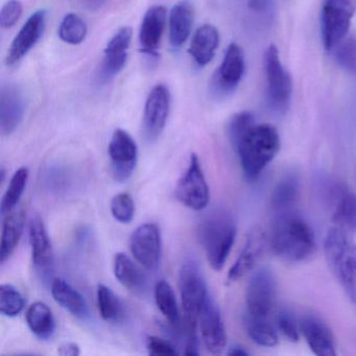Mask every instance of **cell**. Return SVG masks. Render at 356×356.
Segmentation results:
<instances>
[{
    "instance_id": "cell-46",
    "label": "cell",
    "mask_w": 356,
    "mask_h": 356,
    "mask_svg": "<svg viewBox=\"0 0 356 356\" xmlns=\"http://www.w3.org/2000/svg\"><path fill=\"white\" fill-rule=\"evenodd\" d=\"M87 3H90L91 6L99 7L102 3H105V0H86Z\"/></svg>"
},
{
    "instance_id": "cell-41",
    "label": "cell",
    "mask_w": 356,
    "mask_h": 356,
    "mask_svg": "<svg viewBox=\"0 0 356 356\" xmlns=\"http://www.w3.org/2000/svg\"><path fill=\"white\" fill-rule=\"evenodd\" d=\"M147 349L151 355L174 356L178 354L176 347L166 339L158 337H149L147 341Z\"/></svg>"
},
{
    "instance_id": "cell-17",
    "label": "cell",
    "mask_w": 356,
    "mask_h": 356,
    "mask_svg": "<svg viewBox=\"0 0 356 356\" xmlns=\"http://www.w3.org/2000/svg\"><path fill=\"white\" fill-rule=\"evenodd\" d=\"M32 260L43 279L49 278L54 270V250L44 222L39 216H33L29 226Z\"/></svg>"
},
{
    "instance_id": "cell-21",
    "label": "cell",
    "mask_w": 356,
    "mask_h": 356,
    "mask_svg": "<svg viewBox=\"0 0 356 356\" xmlns=\"http://www.w3.org/2000/svg\"><path fill=\"white\" fill-rule=\"evenodd\" d=\"M168 11L163 6H154L147 10L141 22L139 42L143 53L149 57L157 56L165 31Z\"/></svg>"
},
{
    "instance_id": "cell-7",
    "label": "cell",
    "mask_w": 356,
    "mask_h": 356,
    "mask_svg": "<svg viewBox=\"0 0 356 356\" xmlns=\"http://www.w3.org/2000/svg\"><path fill=\"white\" fill-rule=\"evenodd\" d=\"M356 13V0H324L321 12V36L327 51H333L349 33Z\"/></svg>"
},
{
    "instance_id": "cell-10",
    "label": "cell",
    "mask_w": 356,
    "mask_h": 356,
    "mask_svg": "<svg viewBox=\"0 0 356 356\" xmlns=\"http://www.w3.org/2000/svg\"><path fill=\"white\" fill-rule=\"evenodd\" d=\"M323 197L332 210V220L341 228L356 233V193L343 183L323 179Z\"/></svg>"
},
{
    "instance_id": "cell-1",
    "label": "cell",
    "mask_w": 356,
    "mask_h": 356,
    "mask_svg": "<svg viewBox=\"0 0 356 356\" xmlns=\"http://www.w3.org/2000/svg\"><path fill=\"white\" fill-rule=\"evenodd\" d=\"M270 248L287 262H301L316 250V236L307 222L293 211L278 213L272 225Z\"/></svg>"
},
{
    "instance_id": "cell-16",
    "label": "cell",
    "mask_w": 356,
    "mask_h": 356,
    "mask_svg": "<svg viewBox=\"0 0 356 356\" xmlns=\"http://www.w3.org/2000/svg\"><path fill=\"white\" fill-rule=\"evenodd\" d=\"M47 19V11L39 10L26 20L8 51L7 58H6V63L8 65L11 66L18 63L38 43L44 34Z\"/></svg>"
},
{
    "instance_id": "cell-8",
    "label": "cell",
    "mask_w": 356,
    "mask_h": 356,
    "mask_svg": "<svg viewBox=\"0 0 356 356\" xmlns=\"http://www.w3.org/2000/svg\"><path fill=\"white\" fill-rule=\"evenodd\" d=\"M277 282L268 268H260L250 279L245 293V316L268 318L276 303Z\"/></svg>"
},
{
    "instance_id": "cell-25",
    "label": "cell",
    "mask_w": 356,
    "mask_h": 356,
    "mask_svg": "<svg viewBox=\"0 0 356 356\" xmlns=\"http://www.w3.org/2000/svg\"><path fill=\"white\" fill-rule=\"evenodd\" d=\"M113 270L115 278L131 293L135 295L145 293L147 286V276L127 254H116Z\"/></svg>"
},
{
    "instance_id": "cell-15",
    "label": "cell",
    "mask_w": 356,
    "mask_h": 356,
    "mask_svg": "<svg viewBox=\"0 0 356 356\" xmlns=\"http://www.w3.org/2000/svg\"><path fill=\"white\" fill-rule=\"evenodd\" d=\"M199 324L202 339L208 351L212 354L222 353L227 345L226 328L220 307L210 293L202 305Z\"/></svg>"
},
{
    "instance_id": "cell-9",
    "label": "cell",
    "mask_w": 356,
    "mask_h": 356,
    "mask_svg": "<svg viewBox=\"0 0 356 356\" xmlns=\"http://www.w3.org/2000/svg\"><path fill=\"white\" fill-rule=\"evenodd\" d=\"M176 197L185 207L201 211L210 201V191L199 157L191 154L188 168L176 186Z\"/></svg>"
},
{
    "instance_id": "cell-20",
    "label": "cell",
    "mask_w": 356,
    "mask_h": 356,
    "mask_svg": "<svg viewBox=\"0 0 356 356\" xmlns=\"http://www.w3.org/2000/svg\"><path fill=\"white\" fill-rule=\"evenodd\" d=\"M266 237L264 231L255 228L247 237L243 251L229 270L227 280L235 282L249 274L259 261L266 248Z\"/></svg>"
},
{
    "instance_id": "cell-6",
    "label": "cell",
    "mask_w": 356,
    "mask_h": 356,
    "mask_svg": "<svg viewBox=\"0 0 356 356\" xmlns=\"http://www.w3.org/2000/svg\"><path fill=\"white\" fill-rule=\"evenodd\" d=\"M264 62L268 107L276 113H286L293 95V78L282 65L278 49L275 45L268 47Z\"/></svg>"
},
{
    "instance_id": "cell-2",
    "label": "cell",
    "mask_w": 356,
    "mask_h": 356,
    "mask_svg": "<svg viewBox=\"0 0 356 356\" xmlns=\"http://www.w3.org/2000/svg\"><path fill=\"white\" fill-rule=\"evenodd\" d=\"M238 155L243 175L256 181L280 149L278 131L268 124H254L232 145Z\"/></svg>"
},
{
    "instance_id": "cell-31",
    "label": "cell",
    "mask_w": 356,
    "mask_h": 356,
    "mask_svg": "<svg viewBox=\"0 0 356 356\" xmlns=\"http://www.w3.org/2000/svg\"><path fill=\"white\" fill-rule=\"evenodd\" d=\"M29 177H30V170L26 166L18 168L12 177L9 186H8V189L3 195V201H1L0 212L3 216L13 211L19 203L20 199L26 191V185H28Z\"/></svg>"
},
{
    "instance_id": "cell-3",
    "label": "cell",
    "mask_w": 356,
    "mask_h": 356,
    "mask_svg": "<svg viewBox=\"0 0 356 356\" xmlns=\"http://www.w3.org/2000/svg\"><path fill=\"white\" fill-rule=\"evenodd\" d=\"M179 289L182 303V326L186 335V355H199L197 327L202 305L208 296L207 285L197 262L186 260L179 274Z\"/></svg>"
},
{
    "instance_id": "cell-43",
    "label": "cell",
    "mask_w": 356,
    "mask_h": 356,
    "mask_svg": "<svg viewBox=\"0 0 356 356\" xmlns=\"http://www.w3.org/2000/svg\"><path fill=\"white\" fill-rule=\"evenodd\" d=\"M58 353L61 356H78L81 354L80 346L78 343L67 341L58 348Z\"/></svg>"
},
{
    "instance_id": "cell-5",
    "label": "cell",
    "mask_w": 356,
    "mask_h": 356,
    "mask_svg": "<svg viewBox=\"0 0 356 356\" xmlns=\"http://www.w3.org/2000/svg\"><path fill=\"white\" fill-rule=\"evenodd\" d=\"M327 264L345 291L356 283V243L341 227L329 229L324 239Z\"/></svg>"
},
{
    "instance_id": "cell-28",
    "label": "cell",
    "mask_w": 356,
    "mask_h": 356,
    "mask_svg": "<svg viewBox=\"0 0 356 356\" xmlns=\"http://www.w3.org/2000/svg\"><path fill=\"white\" fill-rule=\"evenodd\" d=\"M26 323L33 334L42 341L51 339L55 334L56 318L51 308L44 302L37 301L26 312Z\"/></svg>"
},
{
    "instance_id": "cell-22",
    "label": "cell",
    "mask_w": 356,
    "mask_h": 356,
    "mask_svg": "<svg viewBox=\"0 0 356 356\" xmlns=\"http://www.w3.org/2000/svg\"><path fill=\"white\" fill-rule=\"evenodd\" d=\"M132 34V29L124 26L108 43L103 62V72L106 76H116L124 70L128 60Z\"/></svg>"
},
{
    "instance_id": "cell-23",
    "label": "cell",
    "mask_w": 356,
    "mask_h": 356,
    "mask_svg": "<svg viewBox=\"0 0 356 356\" xmlns=\"http://www.w3.org/2000/svg\"><path fill=\"white\" fill-rule=\"evenodd\" d=\"M51 295L55 301L64 309L80 318L88 320L90 316L88 304L82 293L74 289L65 279L56 278L51 281Z\"/></svg>"
},
{
    "instance_id": "cell-19",
    "label": "cell",
    "mask_w": 356,
    "mask_h": 356,
    "mask_svg": "<svg viewBox=\"0 0 356 356\" xmlns=\"http://www.w3.org/2000/svg\"><path fill=\"white\" fill-rule=\"evenodd\" d=\"M299 324L300 332L314 354L318 356L337 355L334 337L322 318L314 314H306Z\"/></svg>"
},
{
    "instance_id": "cell-39",
    "label": "cell",
    "mask_w": 356,
    "mask_h": 356,
    "mask_svg": "<svg viewBox=\"0 0 356 356\" xmlns=\"http://www.w3.org/2000/svg\"><path fill=\"white\" fill-rule=\"evenodd\" d=\"M255 118H254L253 114L250 112L243 111L239 113L235 114L230 122H229L228 126V135L229 139H230L231 145H234L241 135L255 124Z\"/></svg>"
},
{
    "instance_id": "cell-18",
    "label": "cell",
    "mask_w": 356,
    "mask_h": 356,
    "mask_svg": "<svg viewBox=\"0 0 356 356\" xmlns=\"http://www.w3.org/2000/svg\"><path fill=\"white\" fill-rule=\"evenodd\" d=\"M26 104L19 87L13 84L3 86L0 92V130L3 136L15 132L24 120Z\"/></svg>"
},
{
    "instance_id": "cell-35",
    "label": "cell",
    "mask_w": 356,
    "mask_h": 356,
    "mask_svg": "<svg viewBox=\"0 0 356 356\" xmlns=\"http://www.w3.org/2000/svg\"><path fill=\"white\" fill-rule=\"evenodd\" d=\"M87 32L86 22L74 13L67 14L59 26L60 38L70 45L81 44L86 38Z\"/></svg>"
},
{
    "instance_id": "cell-42",
    "label": "cell",
    "mask_w": 356,
    "mask_h": 356,
    "mask_svg": "<svg viewBox=\"0 0 356 356\" xmlns=\"http://www.w3.org/2000/svg\"><path fill=\"white\" fill-rule=\"evenodd\" d=\"M249 7L257 13H272L273 0H249Z\"/></svg>"
},
{
    "instance_id": "cell-27",
    "label": "cell",
    "mask_w": 356,
    "mask_h": 356,
    "mask_svg": "<svg viewBox=\"0 0 356 356\" xmlns=\"http://www.w3.org/2000/svg\"><path fill=\"white\" fill-rule=\"evenodd\" d=\"M26 210L19 209L10 212L5 216L1 231V245H0V259L1 264H5L18 247L24 224H26Z\"/></svg>"
},
{
    "instance_id": "cell-40",
    "label": "cell",
    "mask_w": 356,
    "mask_h": 356,
    "mask_svg": "<svg viewBox=\"0 0 356 356\" xmlns=\"http://www.w3.org/2000/svg\"><path fill=\"white\" fill-rule=\"evenodd\" d=\"M24 7L19 0H9L0 12V26L11 29L22 17Z\"/></svg>"
},
{
    "instance_id": "cell-33",
    "label": "cell",
    "mask_w": 356,
    "mask_h": 356,
    "mask_svg": "<svg viewBox=\"0 0 356 356\" xmlns=\"http://www.w3.org/2000/svg\"><path fill=\"white\" fill-rule=\"evenodd\" d=\"M245 325L250 339L258 346L272 348L278 343V333L268 322V318H253L245 316Z\"/></svg>"
},
{
    "instance_id": "cell-44",
    "label": "cell",
    "mask_w": 356,
    "mask_h": 356,
    "mask_svg": "<svg viewBox=\"0 0 356 356\" xmlns=\"http://www.w3.org/2000/svg\"><path fill=\"white\" fill-rule=\"evenodd\" d=\"M228 354L232 356H247L249 355V352L241 346L234 345L229 348Z\"/></svg>"
},
{
    "instance_id": "cell-37",
    "label": "cell",
    "mask_w": 356,
    "mask_h": 356,
    "mask_svg": "<svg viewBox=\"0 0 356 356\" xmlns=\"http://www.w3.org/2000/svg\"><path fill=\"white\" fill-rule=\"evenodd\" d=\"M111 213L118 222L129 224L135 216V203L128 193H120L112 199Z\"/></svg>"
},
{
    "instance_id": "cell-12",
    "label": "cell",
    "mask_w": 356,
    "mask_h": 356,
    "mask_svg": "<svg viewBox=\"0 0 356 356\" xmlns=\"http://www.w3.org/2000/svg\"><path fill=\"white\" fill-rule=\"evenodd\" d=\"M130 250L137 262L145 270H157L162 253L159 227L154 222L140 225L131 235Z\"/></svg>"
},
{
    "instance_id": "cell-29",
    "label": "cell",
    "mask_w": 356,
    "mask_h": 356,
    "mask_svg": "<svg viewBox=\"0 0 356 356\" xmlns=\"http://www.w3.org/2000/svg\"><path fill=\"white\" fill-rule=\"evenodd\" d=\"M300 180L295 172H289L279 180L270 197V207L276 214L291 211L299 197Z\"/></svg>"
},
{
    "instance_id": "cell-14",
    "label": "cell",
    "mask_w": 356,
    "mask_h": 356,
    "mask_svg": "<svg viewBox=\"0 0 356 356\" xmlns=\"http://www.w3.org/2000/svg\"><path fill=\"white\" fill-rule=\"evenodd\" d=\"M170 89L159 84L152 89L143 112V131L147 140H155L163 132L170 111Z\"/></svg>"
},
{
    "instance_id": "cell-32",
    "label": "cell",
    "mask_w": 356,
    "mask_h": 356,
    "mask_svg": "<svg viewBox=\"0 0 356 356\" xmlns=\"http://www.w3.org/2000/svg\"><path fill=\"white\" fill-rule=\"evenodd\" d=\"M97 307L106 322L118 323L124 316V307L120 298L110 287L99 284L97 291Z\"/></svg>"
},
{
    "instance_id": "cell-11",
    "label": "cell",
    "mask_w": 356,
    "mask_h": 356,
    "mask_svg": "<svg viewBox=\"0 0 356 356\" xmlns=\"http://www.w3.org/2000/svg\"><path fill=\"white\" fill-rule=\"evenodd\" d=\"M108 153L113 178L118 182L128 180L134 172L138 161L136 141L127 131L116 129L110 140Z\"/></svg>"
},
{
    "instance_id": "cell-26",
    "label": "cell",
    "mask_w": 356,
    "mask_h": 356,
    "mask_svg": "<svg viewBox=\"0 0 356 356\" xmlns=\"http://www.w3.org/2000/svg\"><path fill=\"white\" fill-rule=\"evenodd\" d=\"M193 24V8L191 3L181 1L172 7L168 18V26L170 42L174 49H180L186 42L191 36Z\"/></svg>"
},
{
    "instance_id": "cell-36",
    "label": "cell",
    "mask_w": 356,
    "mask_h": 356,
    "mask_svg": "<svg viewBox=\"0 0 356 356\" xmlns=\"http://www.w3.org/2000/svg\"><path fill=\"white\" fill-rule=\"evenodd\" d=\"M334 49L337 65L349 74H356V37H346Z\"/></svg>"
},
{
    "instance_id": "cell-38",
    "label": "cell",
    "mask_w": 356,
    "mask_h": 356,
    "mask_svg": "<svg viewBox=\"0 0 356 356\" xmlns=\"http://www.w3.org/2000/svg\"><path fill=\"white\" fill-rule=\"evenodd\" d=\"M276 328L289 341L299 339L300 324H297L295 316L287 309H281L277 314Z\"/></svg>"
},
{
    "instance_id": "cell-4",
    "label": "cell",
    "mask_w": 356,
    "mask_h": 356,
    "mask_svg": "<svg viewBox=\"0 0 356 356\" xmlns=\"http://www.w3.org/2000/svg\"><path fill=\"white\" fill-rule=\"evenodd\" d=\"M200 243L214 270L224 268L236 237L234 218L224 209H216L204 216L197 229Z\"/></svg>"
},
{
    "instance_id": "cell-45",
    "label": "cell",
    "mask_w": 356,
    "mask_h": 356,
    "mask_svg": "<svg viewBox=\"0 0 356 356\" xmlns=\"http://www.w3.org/2000/svg\"><path fill=\"white\" fill-rule=\"evenodd\" d=\"M348 297H349L350 301L353 304L354 307L356 308V283L349 289V291H346Z\"/></svg>"
},
{
    "instance_id": "cell-30",
    "label": "cell",
    "mask_w": 356,
    "mask_h": 356,
    "mask_svg": "<svg viewBox=\"0 0 356 356\" xmlns=\"http://www.w3.org/2000/svg\"><path fill=\"white\" fill-rule=\"evenodd\" d=\"M155 301L158 309L168 321L174 330L182 328L180 312L177 303L176 295L172 285L165 280H160L155 285Z\"/></svg>"
},
{
    "instance_id": "cell-34",
    "label": "cell",
    "mask_w": 356,
    "mask_h": 356,
    "mask_svg": "<svg viewBox=\"0 0 356 356\" xmlns=\"http://www.w3.org/2000/svg\"><path fill=\"white\" fill-rule=\"evenodd\" d=\"M26 307V299L22 291L10 284L3 283L0 286V312L8 318H15Z\"/></svg>"
},
{
    "instance_id": "cell-13",
    "label": "cell",
    "mask_w": 356,
    "mask_h": 356,
    "mask_svg": "<svg viewBox=\"0 0 356 356\" xmlns=\"http://www.w3.org/2000/svg\"><path fill=\"white\" fill-rule=\"evenodd\" d=\"M245 70V53L236 43H231L220 67L213 74L211 88L218 97H226L236 90Z\"/></svg>"
},
{
    "instance_id": "cell-24",
    "label": "cell",
    "mask_w": 356,
    "mask_h": 356,
    "mask_svg": "<svg viewBox=\"0 0 356 356\" xmlns=\"http://www.w3.org/2000/svg\"><path fill=\"white\" fill-rule=\"evenodd\" d=\"M218 43L220 33L218 29L212 24H204L193 34L188 51L193 61L200 67H204L213 59Z\"/></svg>"
}]
</instances>
